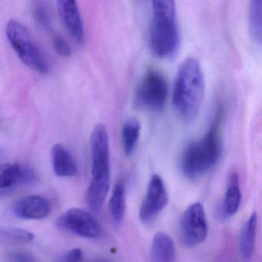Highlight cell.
Listing matches in <instances>:
<instances>
[{"instance_id": "cell-22", "label": "cell", "mask_w": 262, "mask_h": 262, "mask_svg": "<svg viewBox=\"0 0 262 262\" xmlns=\"http://www.w3.org/2000/svg\"><path fill=\"white\" fill-rule=\"evenodd\" d=\"M53 45L56 53L62 57H69L72 54V49L70 44L60 35L53 36Z\"/></svg>"}, {"instance_id": "cell-14", "label": "cell", "mask_w": 262, "mask_h": 262, "mask_svg": "<svg viewBox=\"0 0 262 262\" xmlns=\"http://www.w3.org/2000/svg\"><path fill=\"white\" fill-rule=\"evenodd\" d=\"M257 228V214L253 212L245 222L240 231L239 250L245 262H249L254 254Z\"/></svg>"}, {"instance_id": "cell-23", "label": "cell", "mask_w": 262, "mask_h": 262, "mask_svg": "<svg viewBox=\"0 0 262 262\" xmlns=\"http://www.w3.org/2000/svg\"><path fill=\"white\" fill-rule=\"evenodd\" d=\"M8 262H36V258L30 252L16 251L10 253L7 257Z\"/></svg>"}, {"instance_id": "cell-19", "label": "cell", "mask_w": 262, "mask_h": 262, "mask_svg": "<svg viewBox=\"0 0 262 262\" xmlns=\"http://www.w3.org/2000/svg\"><path fill=\"white\" fill-rule=\"evenodd\" d=\"M248 30L254 42L262 47V0L249 3Z\"/></svg>"}, {"instance_id": "cell-2", "label": "cell", "mask_w": 262, "mask_h": 262, "mask_svg": "<svg viewBox=\"0 0 262 262\" xmlns=\"http://www.w3.org/2000/svg\"><path fill=\"white\" fill-rule=\"evenodd\" d=\"M205 90V78L200 63L194 58H188L178 70L172 93L173 106L183 120L190 122L197 117Z\"/></svg>"}, {"instance_id": "cell-10", "label": "cell", "mask_w": 262, "mask_h": 262, "mask_svg": "<svg viewBox=\"0 0 262 262\" xmlns=\"http://www.w3.org/2000/svg\"><path fill=\"white\" fill-rule=\"evenodd\" d=\"M36 172L29 165L22 163L4 164L0 168V192L10 194L21 187L36 182Z\"/></svg>"}, {"instance_id": "cell-15", "label": "cell", "mask_w": 262, "mask_h": 262, "mask_svg": "<svg viewBox=\"0 0 262 262\" xmlns=\"http://www.w3.org/2000/svg\"><path fill=\"white\" fill-rule=\"evenodd\" d=\"M176 251L174 242L169 234L159 231L151 242V262H176Z\"/></svg>"}, {"instance_id": "cell-8", "label": "cell", "mask_w": 262, "mask_h": 262, "mask_svg": "<svg viewBox=\"0 0 262 262\" xmlns=\"http://www.w3.org/2000/svg\"><path fill=\"white\" fill-rule=\"evenodd\" d=\"M56 225L60 229L87 239L101 237L102 229L99 222L85 210L72 208L58 219Z\"/></svg>"}, {"instance_id": "cell-17", "label": "cell", "mask_w": 262, "mask_h": 262, "mask_svg": "<svg viewBox=\"0 0 262 262\" xmlns=\"http://www.w3.org/2000/svg\"><path fill=\"white\" fill-rule=\"evenodd\" d=\"M108 209L113 222L116 225H120L125 217L126 209L125 186L122 181L118 182L113 188L111 199L108 203Z\"/></svg>"}, {"instance_id": "cell-21", "label": "cell", "mask_w": 262, "mask_h": 262, "mask_svg": "<svg viewBox=\"0 0 262 262\" xmlns=\"http://www.w3.org/2000/svg\"><path fill=\"white\" fill-rule=\"evenodd\" d=\"M33 11L34 19L39 26L46 30L50 29L51 27V18L46 4L42 2H36Z\"/></svg>"}, {"instance_id": "cell-4", "label": "cell", "mask_w": 262, "mask_h": 262, "mask_svg": "<svg viewBox=\"0 0 262 262\" xmlns=\"http://www.w3.org/2000/svg\"><path fill=\"white\" fill-rule=\"evenodd\" d=\"M150 47L157 57L167 59L176 54L180 46L176 3L172 0L151 2Z\"/></svg>"}, {"instance_id": "cell-13", "label": "cell", "mask_w": 262, "mask_h": 262, "mask_svg": "<svg viewBox=\"0 0 262 262\" xmlns=\"http://www.w3.org/2000/svg\"><path fill=\"white\" fill-rule=\"evenodd\" d=\"M53 171L59 177H73L78 172V167L71 153L62 144H56L51 150Z\"/></svg>"}, {"instance_id": "cell-3", "label": "cell", "mask_w": 262, "mask_h": 262, "mask_svg": "<svg viewBox=\"0 0 262 262\" xmlns=\"http://www.w3.org/2000/svg\"><path fill=\"white\" fill-rule=\"evenodd\" d=\"M91 151V182L86 191L90 208L99 211L110 190V139L106 127L97 124L92 132L90 140Z\"/></svg>"}, {"instance_id": "cell-7", "label": "cell", "mask_w": 262, "mask_h": 262, "mask_svg": "<svg viewBox=\"0 0 262 262\" xmlns=\"http://www.w3.org/2000/svg\"><path fill=\"white\" fill-rule=\"evenodd\" d=\"M208 233L205 208L200 202L189 205L182 214L180 222V235L188 247H194L206 239Z\"/></svg>"}, {"instance_id": "cell-24", "label": "cell", "mask_w": 262, "mask_h": 262, "mask_svg": "<svg viewBox=\"0 0 262 262\" xmlns=\"http://www.w3.org/2000/svg\"><path fill=\"white\" fill-rule=\"evenodd\" d=\"M61 262H83V253L80 248H73L62 257Z\"/></svg>"}, {"instance_id": "cell-11", "label": "cell", "mask_w": 262, "mask_h": 262, "mask_svg": "<svg viewBox=\"0 0 262 262\" xmlns=\"http://www.w3.org/2000/svg\"><path fill=\"white\" fill-rule=\"evenodd\" d=\"M57 9L62 24L72 39L79 45L84 44L85 30L76 2L59 0L57 2Z\"/></svg>"}, {"instance_id": "cell-16", "label": "cell", "mask_w": 262, "mask_h": 262, "mask_svg": "<svg viewBox=\"0 0 262 262\" xmlns=\"http://www.w3.org/2000/svg\"><path fill=\"white\" fill-rule=\"evenodd\" d=\"M242 201L240 179L236 171H232L228 176L226 191L224 199L223 214L226 217L234 215L238 211Z\"/></svg>"}, {"instance_id": "cell-9", "label": "cell", "mask_w": 262, "mask_h": 262, "mask_svg": "<svg viewBox=\"0 0 262 262\" xmlns=\"http://www.w3.org/2000/svg\"><path fill=\"white\" fill-rule=\"evenodd\" d=\"M168 202V193L163 180L159 174H153L139 209L141 222L149 223L165 208Z\"/></svg>"}, {"instance_id": "cell-20", "label": "cell", "mask_w": 262, "mask_h": 262, "mask_svg": "<svg viewBox=\"0 0 262 262\" xmlns=\"http://www.w3.org/2000/svg\"><path fill=\"white\" fill-rule=\"evenodd\" d=\"M31 231L20 228H4L1 229V241L7 244H27L34 240Z\"/></svg>"}, {"instance_id": "cell-5", "label": "cell", "mask_w": 262, "mask_h": 262, "mask_svg": "<svg viewBox=\"0 0 262 262\" xmlns=\"http://www.w3.org/2000/svg\"><path fill=\"white\" fill-rule=\"evenodd\" d=\"M6 34L12 48L25 65L41 74L49 73L48 59L24 24L10 19L6 27Z\"/></svg>"}, {"instance_id": "cell-12", "label": "cell", "mask_w": 262, "mask_h": 262, "mask_svg": "<svg viewBox=\"0 0 262 262\" xmlns=\"http://www.w3.org/2000/svg\"><path fill=\"white\" fill-rule=\"evenodd\" d=\"M50 202L39 195H28L18 200L13 207V212L18 219L24 220H39L45 219L50 213Z\"/></svg>"}, {"instance_id": "cell-1", "label": "cell", "mask_w": 262, "mask_h": 262, "mask_svg": "<svg viewBox=\"0 0 262 262\" xmlns=\"http://www.w3.org/2000/svg\"><path fill=\"white\" fill-rule=\"evenodd\" d=\"M224 110L217 106L214 119L205 136L189 143L180 161L181 170L185 177L196 179L211 170L219 162L222 151V125Z\"/></svg>"}, {"instance_id": "cell-18", "label": "cell", "mask_w": 262, "mask_h": 262, "mask_svg": "<svg viewBox=\"0 0 262 262\" xmlns=\"http://www.w3.org/2000/svg\"><path fill=\"white\" fill-rule=\"evenodd\" d=\"M141 124L136 118H129L124 122L122 128V142L124 151L130 156L137 147L140 138Z\"/></svg>"}, {"instance_id": "cell-6", "label": "cell", "mask_w": 262, "mask_h": 262, "mask_svg": "<svg viewBox=\"0 0 262 262\" xmlns=\"http://www.w3.org/2000/svg\"><path fill=\"white\" fill-rule=\"evenodd\" d=\"M168 94L165 76L156 69H148L136 87L133 105L137 110L160 112L165 107Z\"/></svg>"}]
</instances>
